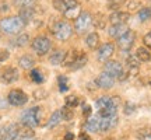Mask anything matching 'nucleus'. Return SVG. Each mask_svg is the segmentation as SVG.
<instances>
[{
    "instance_id": "obj_17",
    "label": "nucleus",
    "mask_w": 151,
    "mask_h": 140,
    "mask_svg": "<svg viewBox=\"0 0 151 140\" xmlns=\"http://www.w3.org/2000/svg\"><path fill=\"white\" fill-rule=\"evenodd\" d=\"M34 130L27 126H20L18 129V135H17V140H31L34 137Z\"/></svg>"
},
{
    "instance_id": "obj_6",
    "label": "nucleus",
    "mask_w": 151,
    "mask_h": 140,
    "mask_svg": "<svg viewBox=\"0 0 151 140\" xmlns=\"http://www.w3.org/2000/svg\"><path fill=\"white\" fill-rule=\"evenodd\" d=\"M7 101L14 107H21L28 102V95L22 90H11L7 95Z\"/></svg>"
},
{
    "instance_id": "obj_5",
    "label": "nucleus",
    "mask_w": 151,
    "mask_h": 140,
    "mask_svg": "<svg viewBox=\"0 0 151 140\" xmlns=\"http://www.w3.org/2000/svg\"><path fill=\"white\" fill-rule=\"evenodd\" d=\"M92 24V16L88 11H83L80 16L77 17V20L74 21V30L77 34H84L91 27Z\"/></svg>"
},
{
    "instance_id": "obj_42",
    "label": "nucleus",
    "mask_w": 151,
    "mask_h": 140,
    "mask_svg": "<svg viewBox=\"0 0 151 140\" xmlns=\"http://www.w3.org/2000/svg\"><path fill=\"white\" fill-rule=\"evenodd\" d=\"M143 42H144V45H146L147 48L151 49V32H148V34H146V35H144V38H143Z\"/></svg>"
},
{
    "instance_id": "obj_14",
    "label": "nucleus",
    "mask_w": 151,
    "mask_h": 140,
    "mask_svg": "<svg viewBox=\"0 0 151 140\" xmlns=\"http://www.w3.org/2000/svg\"><path fill=\"white\" fill-rule=\"evenodd\" d=\"M118 123V116H111V118H99V132H108L112 128H115Z\"/></svg>"
},
{
    "instance_id": "obj_33",
    "label": "nucleus",
    "mask_w": 151,
    "mask_h": 140,
    "mask_svg": "<svg viewBox=\"0 0 151 140\" xmlns=\"http://www.w3.org/2000/svg\"><path fill=\"white\" fill-rule=\"evenodd\" d=\"M31 80L32 81H35L37 84H41V83H43L45 81V77L42 76V73L39 71L38 69H34V70H31Z\"/></svg>"
},
{
    "instance_id": "obj_20",
    "label": "nucleus",
    "mask_w": 151,
    "mask_h": 140,
    "mask_svg": "<svg viewBox=\"0 0 151 140\" xmlns=\"http://www.w3.org/2000/svg\"><path fill=\"white\" fill-rule=\"evenodd\" d=\"M18 129H20V125L18 123L9 125V126H7V129H6V140H17Z\"/></svg>"
},
{
    "instance_id": "obj_46",
    "label": "nucleus",
    "mask_w": 151,
    "mask_h": 140,
    "mask_svg": "<svg viewBox=\"0 0 151 140\" xmlns=\"http://www.w3.org/2000/svg\"><path fill=\"white\" fill-rule=\"evenodd\" d=\"M78 140H91V137L87 135V133H81V135L78 136Z\"/></svg>"
},
{
    "instance_id": "obj_32",
    "label": "nucleus",
    "mask_w": 151,
    "mask_h": 140,
    "mask_svg": "<svg viewBox=\"0 0 151 140\" xmlns=\"http://www.w3.org/2000/svg\"><path fill=\"white\" fill-rule=\"evenodd\" d=\"M58 84H59L60 92H65L69 90V80H67V77H65V76H59L58 77Z\"/></svg>"
},
{
    "instance_id": "obj_43",
    "label": "nucleus",
    "mask_w": 151,
    "mask_h": 140,
    "mask_svg": "<svg viewBox=\"0 0 151 140\" xmlns=\"http://www.w3.org/2000/svg\"><path fill=\"white\" fill-rule=\"evenodd\" d=\"M35 98L37 100H43V98L46 97V91H42V90H38V91H35Z\"/></svg>"
},
{
    "instance_id": "obj_16",
    "label": "nucleus",
    "mask_w": 151,
    "mask_h": 140,
    "mask_svg": "<svg viewBox=\"0 0 151 140\" xmlns=\"http://www.w3.org/2000/svg\"><path fill=\"white\" fill-rule=\"evenodd\" d=\"M66 58V53L63 51H55L53 53L49 56V63L53 66H59V65H63V60Z\"/></svg>"
},
{
    "instance_id": "obj_37",
    "label": "nucleus",
    "mask_w": 151,
    "mask_h": 140,
    "mask_svg": "<svg viewBox=\"0 0 151 140\" xmlns=\"http://www.w3.org/2000/svg\"><path fill=\"white\" fill-rule=\"evenodd\" d=\"M53 7L58 11H62V13H65V11L67 10L65 3H63V0H53Z\"/></svg>"
},
{
    "instance_id": "obj_19",
    "label": "nucleus",
    "mask_w": 151,
    "mask_h": 140,
    "mask_svg": "<svg viewBox=\"0 0 151 140\" xmlns=\"http://www.w3.org/2000/svg\"><path fill=\"white\" fill-rule=\"evenodd\" d=\"M63 121V116H62V111H55L52 115H50V118H49L48 121V126L49 129H53V128H56L58 125L60 123Z\"/></svg>"
},
{
    "instance_id": "obj_45",
    "label": "nucleus",
    "mask_w": 151,
    "mask_h": 140,
    "mask_svg": "<svg viewBox=\"0 0 151 140\" xmlns=\"http://www.w3.org/2000/svg\"><path fill=\"white\" fill-rule=\"evenodd\" d=\"M6 129L7 126H0V140H6Z\"/></svg>"
},
{
    "instance_id": "obj_39",
    "label": "nucleus",
    "mask_w": 151,
    "mask_h": 140,
    "mask_svg": "<svg viewBox=\"0 0 151 140\" xmlns=\"http://www.w3.org/2000/svg\"><path fill=\"white\" fill-rule=\"evenodd\" d=\"M139 139L140 140H151V132L150 130H141L139 133Z\"/></svg>"
},
{
    "instance_id": "obj_3",
    "label": "nucleus",
    "mask_w": 151,
    "mask_h": 140,
    "mask_svg": "<svg viewBox=\"0 0 151 140\" xmlns=\"http://www.w3.org/2000/svg\"><path fill=\"white\" fill-rule=\"evenodd\" d=\"M50 32L58 41H67L73 35V27L67 21H55L50 25Z\"/></svg>"
},
{
    "instance_id": "obj_38",
    "label": "nucleus",
    "mask_w": 151,
    "mask_h": 140,
    "mask_svg": "<svg viewBox=\"0 0 151 140\" xmlns=\"http://www.w3.org/2000/svg\"><path fill=\"white\" fill-rule=\"evenodd\" d=\"M136 111V105L132 102H126L124 104V113L126 115H132Z\"/></svg>"
},
{
    "instance_id": "obj_25",
    "label": "nucleus",
    "mask_w": 151,
    "mask_h": 140,
    "mask_svg": "<svg viewBox=\"0 0 151 140\" xmlns=\"http://www.w3.org/2000/svg\"><path fill=\"white\" fill-rule=\"evenodd\" d=\"M136 58L140 60V62H150L151 60V53L148 52V49L147 48H143V46H140V48L137 49V52H136Z\"/></svg>"
},
{
    "instance_id": "obj_29",
    "label": "nucleus",
    "mask_w": 151,
    "mask_h": 140,
    "mask_svg": "<svg viewBox=\"0 0 151 140\" xmlns=\"http://www.w3.org/2000/svg\"><path fill=\"white\" fill-rule=\"evenodd\" d=\"M28 42H29V37H28L27 34H20V35L13 41V45L17 46V48H22V46L28 45Z\"/></svg>"
},
{
    "instance_id": "obj_18",
    "label": "nucleus",
    "mask_w": 151,
    "mask_h": 140,
    "mask_svg": "<svg viewBox=\"0 0 151 140\" xmlns=\"http://www.w3.org/2000/svg\"><path fill=\"white\" fill-rule=\"evenodd\" d=\"M18 17H20L22 21L25 22V25H27L28 22L32 21L34 17H35V9H21L20 13H18Z\"/></svg>"
},
{
    "instance_id": "obj_13",
    "label": "nucleus",
    "mask_w": 151,
    "mask_h": 140,
    "mask_svg": "<svg viewBox=\"0 0 151 140\" xmlns=\"http://www.w3.org/2000/svg\"><path fill=\"white\" fill-rule=\"evenodd\" d=\"M95 105H97L98 108V111H104V109H108V108L111 107H118V97H101V98H98L97 100V102H95Z\"/></svg>"
},
{
    "instance_id": "obj_10",
    "label": "nucleus",
    "mask_w": 151,
    "mask_h": 140,
    "mask_svg": "<svg viewBox=\"0 0 151 140\" xmlns=\"http://www.w3.org/2000/svg\"><path fill=\"white\" fill-rule=\"evenodd\" d=\"M18 76H20V73L16 67H7L3 70V73L0 76V81L3 84H11V83L18 80Z\"/></svg>"
},
{
    "instance_id": "obj_40",
    "label": "nucleus",
    "mask_w": 151,
    "mask_h": 140,
    "mask_svg": "<svg viewBox=\"0 0 151 140\" xmlns=\"http://www.w3.org/2000/svg\"><path fill=\"white\" fill-rule=\"evenodd\" d=\"M140 6H141V1L140 0H133V1H130L129 3V6H127V7H129V10H136V9H140Z\"/></svg>"
},
{
    "instance_id": "obj_31",
    "label": "nucleus",
    "mask_w": 151,
    "mask_h": 140,
    "mask_svg": "<svg viewBox=\"0 0 151 140\" xmlns=\"http://www.w3.org/2000/svg\"><path fill=\"white\" fill-rule=\"evenodd\" d=\"M151 18V9L148 7H141L140 10H139V20L141 22H146L148 21Z\"/></svg>"
},
{
    "instance_id": "obj_35",
    "label": "nucleus",
    "mask_w": 151,
    "mask_h": 140,
    "mask_svg": "<svg viewBox=\"0 0 151 140\" xmlns=\"http://www.w3.org/2000/svg\"><path fill=\"white\" fill-rule=\"evenodd\" d=\"M124 1L126 0H111L108 3V9H111V10H116V9H119L122 4H124Z\"/></svg>"
},
{
    "instance_id": "obj_23",
    "label": "nucleus",
    "mask_w": 151,
    "mask_h": 140,
    "mask_svg": "<svg viewBox=\"0 0 151 140\" xmlns=\"http://www.w3.org/2000/svg\"><path fill=\"white\" fill-rule=\"evenodd\" d=\"M84 130L87 132H99V118H91L84 123Z\"/></svg>"
},
{
    "instance_id": "obj_34",
    "label": "nucleus",
    "mask_w": 151,
    "mask_h": 140,
    "mask_svg": "<svg viewBox=\"0 0 151 140\" xmlns=\"http://www.w3.org/2000/svg\"><path fill=\"white\" fill-rule=\"evenodd\" d=\"M65 104L67 108H76L78 105V98L76 97V95H69V97H66Z\"/></svg>"
},
{
    "instance_id": "obj_11",
    "label": "nucleus",
    "mask_w": 151,
    "mask_h": 140,
    "mask_svg": "<svg viewBox=\"0 0 151 140\" xmlns=\"http://www.w3.org/2000/svg\"><path fill=\"white\" fill-rule=\"evenodd\" d=\"M130 20V13L127 11H115L109 16V21L112 25H116V24H126V22Z\"/></svg>"
},
{
    "instance_id": "obj_7",
    "label": "nucleus",
    "mask_w": 151,
    "mask_h": 140,
    "mask_svg": "<svg viewBox=\"0 0 151 140\" xmlns=\"http://www.w3.org/2000/svg\"><path fill=\"white\" fill-rule=\"evenodd\" d=\"M104 73L112 76L113 79H115V77L120 79V77L123 76V66L120 65L118 60H108V62H105V65H104Z\"/></svg>"
},
{
    "instance_id": "obj_1",
    "label": "nucleus",
    "mask_w": 151,
    "mask_h": 140,
    "mask_svg": "<svg viewBox=\"0 0 151 140\" xmlns=\"http://www.w3.org/2000/svg\"><path fill=\"white\" fill-rule=\"evenodd\" d=\"M25 27V22L22 21L18 16L6 17L3 20H0V30L7 35H17L20 34Z\"/></svg>"
},
{
    "instance_id": "obj_36",
    "label": "nucleus",
    "mask_w": 151,
    "mask_h": 140,
    "mask_svg": "<svg viewBox=\"0 0 151 140\" xmlns=\"http://www.w3.org/2000/svg\"><path fill=\"white\" fill-rule=\"evenodd\" d=\"M62 116H63L65 121H71V119H73V111H71L70 108L65 107L62 109Z\"/></svg>"
},
{
    "instance_id": "obj_48",
    "label": "nucleus",
    "mask_w": 151,
    "mask_h": 140,
    "mask_svg": "<svg viewBox=\"0 0 151 140\" xmlns=\"http://www.w3.org/2000/svg\"><path fill=\"white\" fill-rule=\"evenodd\" d=\"M108 1H111V0H108Z\"/></svg>"
},
{
    "instance_id": "obj_21",
    "label": "nucleus",
    "mask_w": 151,
    "mask_h": 140,
    "mask_svg": "<svg viewBox=\"0 0 151 140\" xmlns=\"http://www.w3.org/2000/svg\"><path fill=\"white\" fill-rule=\"evenodd\" d=\"M86 45L90 49H97L98 45H99V35L97 32L88 34L86 38Z\"/></svg>"
},
{
    "instance_id": "obj_47",
    "label": "nucleus",
    "mask_w": 151,
    "mask_h": 140,
    "mask_svg": "<svg viewBox=\"0 0 151 140\" xmlns=\"http://www.w3.org/2000/svg\"><path fill=\"white\" fill-rule=\"evenodd\" d=\"M74 139V135L73 133H67V135L65 136V140H73Z\"/></svg>"
},
{
    "instance_id": "obj_41",
    "label": "nucleus",
    "mask_w": 151,
    "mask_h": 140,
    "mask_svg": "<svg viewBox=\"0 0 151 140\" xmlns=\"http://www.w3.org/2000/svg\"><path fill=\"white\" fill-rule=\"evenodd\" d=\"M9 56H10V53H9V51H7V49L0 48V62H4V60H7V59H9Z\"/></svg>"
},
{
    "instance_id": "obj_22",
    "label": "nucleus",
    "mask_w": 151,
    "mask_h": 140,
    "mask_svg": "<svg viewBox=\"0 0 151 140\" xmlns=\"http://www.w3.org/2000/svg\"><path fill=\"white\" fill-rule=\"evenodd\" d=\"M18 65H20V67H22V69L28 70V69H32L34 66H35V60H34V58H31L29 55H24V56L20 58Z\"/></svg>"
},
{
    "instance_id": "obj_4",
    "label": "nucleus",
    "mask_w": 151,
    "mask_h": 140,
    "mask_svg": "<svg viewBox=\"0 0 151 140\" xmlns=\"http://www.w3.org/2000/svg\"><path fill=\"white\" fill-rule=\"evenodd\" d=\"M50 39L48 37H45V35H38L32 39V42H31V48L34 49V52L39 56H42V55H46L49 52V49H50Z\"/></svg>"
},
{
    "instance_id": "obj_2",
    "label": "nucleus",
    "mask_w": 151,
    "mask_h": 140,
    "mask_svg": "<svg viewBox=\"0 0 151 140\" xmlns=\"http://www.w3.org/2000/svg\"><path fill=\"white\" fill-rule=\"evenodd\" d=\"M41 119H42V108L39 107H32L27 109L25 112L22 113L21 116V125L27 126V128H37L41 125Z\"/></svg>"
},
{
    "instance_id": "obj_44",
    "label": "nucleus",
    "mask_w": 151,
    "mask_h": 140,
    "mask_svg": "<svg viewBox=\"0 0 151 140\" xmlns=\"http://www.w3.org/2000/svg\"><path fill=\"white\" fill-rule=\"evenodd\" d=\"M83 115H84L86 118L91 115V107H90V105H84V109H83Z\"/></svg>"
},
{
    "instance_id": "obj_26",
    "label": "nucleus",
    "mask_w": 151,
    "mask_h": 140,
    "mask_svg": "<svg viewBox=\"0 0 151 140\" xmlns=\"http://www.w3.org/2000/svg\"><path fill=\"white\" fill-rule=\"evenodd\" d=\"M81 13H83V11H81V7L80 6H76V7H73V9H67L63 14H65V17L67 18V20H74L76 21L77 17L80 16Z\"/></svg>"
},
{
    "instance_id": "obj_27",
    "label": "nucleus",
    "mask_w": 151,
    "mask_h": 140,
    "mask_svg": "<svg viewBox=\"0 0 151 140\" xmlns=\"http://www.w3.org/2000/svg\"><path fill=\"white\" fill-rule=\"evenodd\" d=\"M14 4L20 10L21 9H34L37 4V0H14Z\"/></svg>"
},
{
    "instance_id": "obj_15",
    "label": "nucleus",
    "mask_w": 151,
    "mask_h": 140,
    "mask_svg": "<svg viewBox=\"0 0 151 140\" xmlns=\"http://www.w3.org/2000/svg\"><path fill=\"white\" fill-rule=\"evenodd\" d=\"M127 31H129V27L126 24H116V25H112L108 30V35L112 38H120Z\"/></svg>"
},
{
    "instance_id": "obj_8",
    "label": "nucleus",
    "mask_w": 151,
    "mask_h": 140,
    "mask_svg": "<svg viewBox=\"0 0 151 140\" xmlns=\"http://www.w3.org/2000/svg\"><path fill=\"white\" fill-rule=\"evenodd\" d=\"M134 42H136V34L133 31H130V30L124 35L118 38V46L120 51H129V49H132Z\"/></svg>"
},
{
    "instance_id": "obj_30",
    "label": "nucleus",
    "mask_w": 151,
    "mask_h": 140,
    "mask_svg": "<svg viewBox=\"0 0 151 140\" xmlns=\"http://www.w3.org/2000/svg\"><path fill=\"white\" fill-rule=\"evenodd\" d=\"M87 60H88L87 55L84 53V52H80L78 58H77V59H76V62H74V65L71 66V70H77V69H81V67H84V65L87 63Z\"/></svg>"
},
{
    "instance_id": "obj_28",
    "label": "nucleus",
    "mask_w": 151,
    "mask_h": 140,
    "mask_svg": "<svg viewBox=\"0 0 151 140\" xmlns=\"http://www.w3.org/2000/svg\"><path fill=\"white\" fill-rule=\"evenodd\" d=\"M92 24H94V27L98 28V30H102V28H105V25H106L105 16H104V14H101V13L95 14V17L92 18Z\"/></svg>"
},
{
    "instance_id": "obj_12",
    "label": "nucleus",
    "mask_w": 151,
    "mask_h": 140,
    "mask_svg": "<svg viewBox=\"0 0 151 140\" xmlns=\"http://www.w3.org/2000/svg\"><path fill=\"white\" fill-rule=\"evenodd\" d=\"M95 84H97L99 88L108 90V88L113 87V84H115V79H113L112 76L106 74V73H101V74L97 77V80H95Z\"/></svg>"
},
{
    "instance_id": "obj_24",
    "label": "nucleus",
    "mask_w": 151,
    "mask_h": 140,
    "mask_svg": "<svg viewBox=\"0 0 151 140\" xmlns=\"http://www.w3.org/2000/svg\"><path fill=\"white\" fill-rule=\"evenodd\" d=\"M78 55H80V52H77V51H70L69 53H66V58H65V60H63V66L71 69V66L74 65L76 59L78 58Z\"/></svg>"
},
{
    "instance_id": "obj_9",
    "label": "nucleus",
    "mask_w": 151,
    "mask_h": 140,
    "mask_svg": "<svg viewBox=\"0 0 151 140\" xmlns=\"http://www.w3.org/2000/svg\"><path fill=\"white\" fill-rule=\"evenodd\" d=\"M113 53H115V46H113V43L106 42V43H104L102 46H99L97 58L99 62H108L109 58H111Z\"/></svg>"
}]
</instances>
